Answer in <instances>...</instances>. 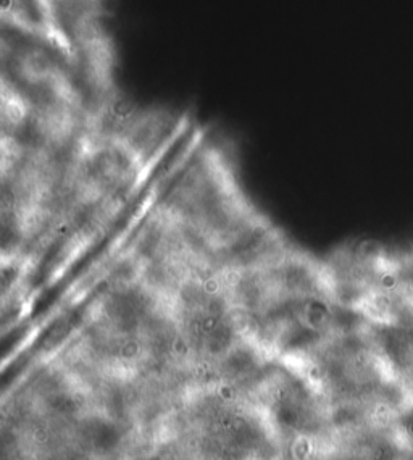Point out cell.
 Returning <instances> with one entry per match:
<instances>
[{
    "instance_id": "cell-1",
    "label": "cell",
    "mask_w": 413,
    "mask_h": 460,
    "mask_svg": "<svg viewBox=\"0 0 413 460\" xmlns=\"http://www.w3.org/2000/svg\"><path fill=\"white\" fill-rule=\"evenodd\" d=\"M2 26L60 44L48 0H2ZM66 49V48H65ZM68 50V49H66Z\"/></svg>"
}]
</instances>
